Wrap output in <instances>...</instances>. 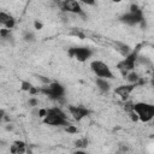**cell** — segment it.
I'll return each instance as SVG.
<instances>
[{"mask_svg": "<svg viewBox=\"0 0 154 154\" xmlns=\"http://www.w3.org/2000/svg\"><path fill=\"white\" fill-rule=\"evenodd\" d=\"M43 123L52 125V126H61V125H69L66 114L58 107H53L47 109V113L43 118Z\"/></svg>", "mask_w": 154, "mask_h": 154, "instance_id": "1", "label": "cell"}, {"mask_svg": "<svg viewBox=\"0 0 154 154\" xmlns=\"http://www.w3.org/2000/svg\"><path fill=\"white\" fill-rule=\"evenodd\" d=\"M131 111H134L137 116V119H140L143 123L152 120L154 117V106L150 103L137 102L131 106Z\"/></svg>", "mask_w": 154, "mask_h": 154, "instance_id": "2", "label": "cell"}, {"mask_svg": "<svg viewBox=\"0 0 154 154\" xmlns=\"http://www.w3.org/2000/svg\"><path fill=\"white\" fill-rule=\"evenodd\" d=\"M142 19H143L142 11L138 8L137 5H132L130 8V12L120 17V20L128 25H135V24L142 22Z\"/></svg>", "mask_w": 154, "mask_h": 154, "instance_id": "3", "label": "cell"}, {"mask_svg": "<svg viewBox=\"0 0 154 154\" xmlns=\"http://www.w3.org/2000/svg\"><path fill=\"white\" fill-rule=\"evenodd\" d=\"M90 67L93 70V72L97 76V77H101V78H113V73L112 71L109 70L108 65L100 61V60H94L91 61L90 64Z\"/></svg>", "mask_w": 154, "mask_h": 154, "instance_id": "4", "label": "cell"}, {"mask_svg": "<svg viewBox=\"0 0 154 154\" xmlns=\"http://www.w3.org/2000/svg\"><path fill=\"white\" fill-rule=\"evenodd\" d=\"M40 91L45 93V94H46L47 96H49L51 99H60V97H63V95H64V93H65V89H64V87H63L60 83L53 82V83H51L48 87L41 89Z\"/></svg>", "mask_w": 154, "mask_h": 154, "instance_id": "5", "label": "cell"}, {"mask_svg": "<svg viewBox=\"0 0 154 154\" xmlns=\"http://www.w3.org/2000/svg\"><path fill=\"white\" fill-rule=\"evenodd\" d=\"M69 54L71 57H73L75 59H77L78 61L83 63V61H87L91 57L93 52L87 47H75L69 51Z\"/></svg>", "mask_w": 154, "mask_h": 154, "instance_id": "6", "label": "cell"}, {"mask_svg": "<svg viewBox=\"0 0 154 154\" xmlns=\"http://www.w3.org/2000/svg\"><path fill=\"white\" fill-rule=\"evenodd\" d=\"M136 60H137V53L134 52V53H131V54H128L125 59H123L120 63H118L117 67H118L123 73H126L128 71L134 70Z\"/></svg>", "mask_w": 154, "mask_h": 154, "instance_id": "7", "label": "cell"}, {"mask_svg": "<svg viewBox=\"0 0 154 154\" xmlns=\"http://www.w3.org/2000/svg\"><path fill=\"white\" fill-rule=\"evenodd\" d=\"M61 8L65 12H71V13H82V8L78 4L77 0H63L61 2Z\"/></svg>", "mask_w": 154, "mask_h": 154, "instance_id": "8", "label": "cell"}, {"mask_svg": "<svg viewBox=\"0 0 154 154\" xmlns=\"http://www.w3.org/2000/svg\"><path fill=\"white\" fill-rule=\"evenodd\" d=\"M69 111L75 120H82L84 117H87L89 114V111L82 106H70Z\"/></svg>", "mask_w": 154, "mask_h": 154, "instance_id": "9", "label": "cell"}, {"mask_svg": "<svg viewBox=\"0 0 154 154\" xmlns=\"http://www.w3.org/2000/svg\"><path fill=\"white\" fill-rule=\"evenodd\" d=\"M136 85H137V83H130V84L119 85L118 88H116V94H118L123 100H125V99H128V96H129L130 93L135 89Z\"/></svg>", "mask_w": 154, "mask_h": 154, "instance_id": "10", "label": "cell"}, {"mask_svg": "<svg viewBox=\"0 0 154 154\" xmlns=\"http://www.w3.org/2000/svg\"><path fill=\"white\" fill-rule=\"evenodd\" d=\"M14 18L5 12H0V25L5 26L6 29H12L14 26Z\"/></svg>", "mask_w": 154, "mask_h": 154, "instance_id": "11", "label": "cell"}, {"mask_svg": "<svg viewBox=\"0 0 154 154\" xmlns=\"http://www.w3.org/2000/svg\"><path fill=\"white\" fill-rule=\"evenodd\" d=\"M96 85H97L99 89H100L101 91H103V93H106V91L109 90V83L106 81V78H101V77L96 78Z\"/></svg>", "mask_w": 154, "mask_h": 154, "instance_id": "12", "label": "cell"}, {"mask_svg": "<svg viewBox=\"0 0 154 154\" xmlns=\"http://www.w3.org/2000/svg\"><path fill=\"white\" fill-rule=\"evenodd\" d=\"M11 152H13V153H24L25 152V143L22 142V141H14V144L11 148Z\"/></svg>", "mask_w": 154, "mask_h": 154, "instance_id": "13", "label": "cell"}, {"mask_svg": "<svg viewBox=\"0 0 154 154\" xmlns=\"http://www.w3.org/2000/svg\"><path fill=\"white\" fill-rule=\"evenodd\" d=\"M128 81L130 82V83H137L138 81H140V77H138V75L137 73H135V72H130L129 75H128Z\"/></svg>", "mask_w": 154, "mask_h": 154, "instance_id": "14", "label": "cell"}, {"mask_svg": "<svg viewBox=\"0 0 154 154\" xmlns=\"http://www.w3.org/2000/svg\"><path fill=\"white\" fill-rule=\"evenodd\" d=\"M87 144H88V141L85 138H82V140L76 141V147H87Z\"/></svg>", "mask_w": 154, "mask_h": 154, "instance_id": "15", "label": "cell"}, {"mask_svg": "<svg viewBox=\"0 0 154 154\" xmlns=\"http://www.w3.org/2000/svg\"><path fill=\"white\" fill-rule=\"evenodd\" d=\"M66 131L70 132V134H75V132H77V128L73 126V125H71V124H69V125L66 126Z\"/></svg>", "mask_w": 154, "mask_h": 154, "instance_id": "16", "label": "cell"}, {"mask_svg": "<svg viewBox=\"0 0 154 154\" xmlns=\"http://www.w3.org/2000/svg\"><path fill=\"white\" fill-rule=\"evenodd\" d=\"M34 38H35V36H34L32 32H26L25 36H24V40L25 41H34Z\"/></svg>", "mask_w": 154, "mask_h": 154, "instance_id": "17", "label": "cell"}, {"mask_svg": "<svg viewBox=\"0 0 154 154\" xmlns=\"http://www.w3.org/2000/svg\"><path fill=\"white\" fill-rule=\"evenodd\" d=\"M22 85H23V89H24V90H30V88L32 87V85H31L30 83H28V82H23Z\"/></svg>", "mask_w": 154, "mask_h": 154, "instance_id": "18", "label": "cell"}, {"mask_svg": "<svg viewBox=\"0 0 154 154\" xmlns=\"http://www.w3.org/2000/svg\"><path fill=\"white\" fill-rule=\"evenodd\" d=\"M79 1L83 2V4H85V5H90V6L95 5V0H79Z\"/></svg>", "mask_w": 154, "mask_h": 154, "instance_id": "19", "label": "cell"}, {"mask_svg": "<svg viewBox=\"0 0 154 154\" xmlns=\"http://www.w3.org/2000/svg\"><path fill=\"white\" fill-rule=\"evenodd\" d=\"M29 105L36 106V105H37V100H36V99H30V100H29Z\"/></svg>", "mask_w": 154, "mask_h": 154, "instance_id": "20", "label": "cell"}, {"mask_svg": "<svg viewBox=\"0 0 154 154\" xmlns=\"http://www.w3.org/2000/svg\"><path fill=\"white\" fill-rule=\"evenodd\" d=\"M46 113H47V109H40V111H38V116H40V117H45Z\"/></svg>", "mask_w": 154, "mask_h": 154, "instance_id": "21", "label": "cell"}, {"mask_svg": "<svg viewBox=\"0 0 154 154\" xmlns=\"http://www.w3.org/2000/svg\"><path fill=\"white\" fill-rule=\"evenodd\" d=\"M35 28H36V29H41V28H42V24L38 23V22H35Z\"/></svg>", "mask_w": 154, "mask_h": 154, "instance_id": "22", "label": "cell"}, {"mask_svg": "<svg viewBox=\"0 0 154 154\" xmlns=\"http://www.w3.org/2000/svg\"><path fill=\"white\" fill-rule=\"evenodd\" d=\"M112 1H113V2H120L122 0H112Z\"/></svg>", "mask_w": 154, "mask_h": 154, "instance_id": "23", "label": "cell"}]
</instances>
